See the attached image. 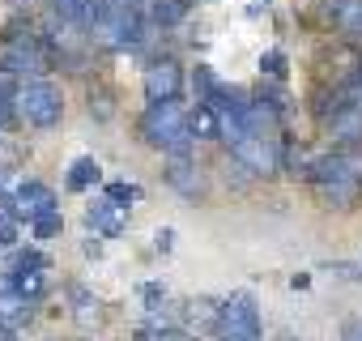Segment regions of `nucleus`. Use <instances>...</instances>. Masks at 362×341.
<instances>
[{"instance_id":"18","label":"nucleus","mask_w":362,"mask_h":341,"mask_svg":"<svg viewBox=\"0 0 362 341\" xmlns=\"http://www.w3.org/2000/svg\"><path fill=\"white\" fill-rule=\"evenodd\" d=\"M13 269L18 273H47V256L43 252H18L13 256Z\"/></svg>"},{"instance_id":"22","label":"nucleus","mask_w":362,"mask_h":341,"mask_svg":"<svg viewBox=\"0 0 362 341\" xmlns=\"http://www.w3.org/2000/svg\"><path fill=\"white\" fill-rule=\"evenodd\" d=\"M260 69H264L269 77H286V56H281V52H264V56H260Z\"/></svg>"},{"instance_id":"2","label":"nucleus","mask_w":362,"mask_h":341,"mask_svg":"<svg viewBox=\"0 0 362 341\" xmlns=\"http://www.w3.org/2000/svg\"><path fill=\"white\" fill-rule=\"evenodd\" d=\"M13 103H18L22 120L35 124V128H56L60 115H64V94H60V86H52V81H43V77H39V81H26Z\"/></svg>"},{"instance_id":"3","label":"nucleus","mask_w":362,"mask_h":341,"mask_svg":"<svg viewBox=\"0 0 362 341\" xmlns=\"http://www.w3.org/2000/svg\"><path fill=\"white\" fill-rule=\"evenodd\" d=\"M0 73L9 77H39L47 73V52L39 47V39L26 30H9L5 39H0Z\"/></svg>"},{"instance_id":"10","label":"nucleus","mask_w":362,"mask_h":341,"mask_svg":"<svg viewBox=\"0 0 362 341\" xmlns=\"http://www.w3.org/2000/svg\"><path fill=\"white\" fill-rule=\"evenodd\" d=\"M166 184L184 197H201V175L192 166V154H166Z\"/></svg>"},{"instance_id":"19","label":"nucleus","mask_w":362,"mask_h":341,"mask_svg":"<svg viewBox=\"0 0 362 341\" xmlns=\"http://www.w3.org/2000/svg\"><path fill=\"white\" fill-rule=\"evenodd\" d=\"M18 273V269H13ZM43 286H47V277L43 273H18V290L26 294V299H39L43 294Z\"/></svg>"},{"instance_id":"6","label":"nucleus","mask_w":362,"mask_h":341,"mask_svg":"<svg viewBox=\"0 0 362 341\" xmlns=\"http://www.w3.org/2000/svg\"><path fill=\"white\" fill-rule=\"evenodd\" d=\"M179 86H184V73H179L175 60H158V64L145 69V98H149V103L179 98Z\"/></svg>"},{"instance_id":"1","label":"nucleus","mask_w":362,"mask_h":341,"mask_svg":"<svg viewBox=\"0 0 362 341\" xmlns=\"http://www.w3.org/2000/svg\"><path fill=\"white\" fill-rule=\"evenodd\" d=\"M141 132H145L149 145H158V149H166V154H192V141H197L188 115L179 111L175 98L149 103V111H145V120H141Z\"/></svg>"},{"instance_id":"9","label":"nucleus","mask_w":362,"mask_h":341,"mask_svg":"<svg viewBox=\"0 0 362 341\" xmlns=\"http://www.w3.org/2000/svg\"><path fill=\"white\" fill-rule=\"evenodd\" d=\"M30 307H35V299H26L22 290H18V273H5L0 277V324H26L30 320Z\"/></svg>"},{"instance_id":"21","label":"nucleus","mask_w":362,"mask_h":341,"mask_svg":"<svg viewBox=\"0 0 362 341\" xmlns=\"http://www.w3.org/2000/svg\"><path fill=\"white\" fill-rule=\"evenodd\" d=\"M107 197L119 201V205H128V201H141V188L136 184H107Z\"/></svg>"},{"instance_id":"20","label":"nucleus","mask_w":362,"mask_h":341,"mask_svg":"<svg viewBox=\"0 0 362 341\" xmlns=\"http://www.w3.org/2000/svg\"><path fill=\"white\" fill-rule=\"evenodd\" d=\"M18 243V214H0V252Z\"/></svg>"},{"instance_id":"5","label":"nucleus","mask_w":362,"mask_h":341,"mask_svg":"<svg viewBox=\"0 0 362 341\" xmlns=\"http://www.w3.org/2000/svg\"><path fill=\"white\" fill-rule=\"evenodd\" d=\"M230 154H235V162H243L252 170V175H277V166H281L273 141L260 137V132H243L239 141H230Z\"/></svg>"},{"instance_id":"12","label":"nucleus","mask_w":362,"mask_h":341,"mask_svg":"<svg viewBox=\"0 0 362 341\" xmlns=\"http://www.w3.org/2000/svg\"><path fill=\"white\" fill-rule=\"evenodd\" d=\"M149 18L158 26H179L188 18V0H149Z\"/></svg>"},{"instance_id":"4","label":"nucleus","mask_w":362,"mask_h":341,"mask_svg":"<svg viewBox=\"0 0 362 341\" xmlns=\"http://www.w3.org/2000/svg\"><path fill=\"white\" fill-rule=\"evenodd\" d=\"M222 337L226 341H260V311H256V299L247 290L230 294L222 303Z\"/></svg>"},{"instance_id":"24","label":"nucleus","mask_w":362,"mask_h":341,"mask_svg":"<svg viewBox=\"0 0 362 341\" xmlns=\"http://www.w3.org/2000/svg\"><path fill=\"white\" fill-rule=\"evenodd\" d=\"M0 341H18V337H13V328H9V324H0Z\"/></svg>"},{"instance_id":"11","label":"nucleus","mask_w":362,"mask_h":341,"mask_svg":"<svg viewBox=\"0 0 362 341\" xmlns=\"http://www.w3.org/2000/svg\"><path fill=\"white\" fill-rule=\"evenodd\" d=\"M188 124H192L197 141H222V115H218V107L197 103V111L188 115Z\"/></svg>"},{"instance_id":"13","label":"nucleus","mask_w":362,"mask_h":341,"mask_svg":"<svg viewBox=\"0 0 362 341\" xmlns=\"http://www.w3.org/2000/svg\"><path fill=\"white\" fill-rule=\"evenodd\" d=\"M98 180H103V166H98L94 158H77L73 170H69V188H73V192H86V188H94Z\"/></svg>"},{"instance_id":"17","label":"nucleus","mask_w":362,"mask_h":341,"mask_svg":"<svg viewBox=\"0 0 362 341\" xmlns=\"http://www.w3.org/2000/svg\"><path fill=\"white\" fill-rule=\"evenodd\" d=\"M30 226H35V239H56L64 222H60V209H52V214H43V218H35Z\"/></svg>"},{"instance_id":"16","label":"nucleus","mask_w":362,"mask_h":341,"mask_svg":"<svg viewBox=\"0 0 362 341\" xmlns=\"http://www.w3.org/2000/svg\"><path fill=\"white\" fill-rule=\"evenodd\" d=\"M192 90H197V103H214V94H218V77H214L209 69H197Z\"/></svg>"},{"instance_id":"14","label":"nucleus","mask_w":362,"mask_h":341,"mask_svg":"<svg viewBox=\"0 0 362 341\" xmlns=\"http://www.w3.org/2000/svg\"><path fill=\"white\" fill-rule=\"evenodd\" d=\"M188 316H192V324L222 328V303H214V299H192L188 303Z\"/></svg>"},{"instance_id":"15","label":"nucleus","mask_w":362,"mask_h":341,"mask_svg":"<svg viewBox=\"0 0 362 341\" xmlns=\"http://www.w3.org/2000/svg\"><path fill=\"white\" fill-rule=\"evenodd\" d=\"M90 115H94V120H111V115H115V98H111V90L90 86Z\"/></svg>"},{"instance_id":"8","label":"nucleus","mask_w":362,"mask_h":341,"mask_svg":"<svg viewBox=\"0 0 362 341\" xmlns=\"http://www.w3.org/2000/svg\"><path fill=\"white\" fill-rule=\"evenodd\" d=\"M86 222H90L98 235L115 239V235H124V231H128V205H119V201L103 197V201H94V205L86 209Z\"/></svg>"},{"instance_id":"23","label":"nucleus","mask_w":362,"mask_h":341,"mask_svg":"<svg viewBox=\"0 0 362 341\" xmlns=\"http://www.w3.org/2000/svg\"><path fill=\"white\" fill-rule=\"evenodd\" d=\"M170 239H175V235H170V231H166V226H162V231H158V235H153V243H158V252H170Z\"/></svg>"},{"instance_id":"7","label":"nucleus","mask_w":362,"mask_h":341,"mask_svg":"<svg viewBox=\"0 0 362 341\" xmlns=\"http://www.w3.org/2000/svg\"><path fill=\"white\" fill-rule=\"evenodd\" d=\"M52 209H56V192H52L47 184H39V180L22 184V188L13 192V214H18V218H26V222L43 218V214H52Z\"/></svg>"}]
</instances>
